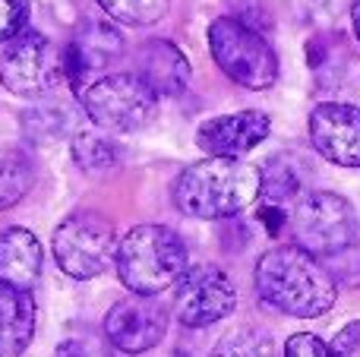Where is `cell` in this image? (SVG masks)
I'll return each mask as SVG.
<instances>
[{
	"label": "cell",
	"instance_id": "cell-1",
	"mask_svg": "<svg viewBox=\"0 0 360 357\" xmlns=\"http://www.w3.org/2000/svg\"><path fill=\"white\" fill-rule=\"evenodd\" d=\"M256 291L269 307L297 320L329 313L338 297L332 272L297 244L262 253L256 263Z\"/></svg>",
	"mask_w": 360,
	"mask_h": 357
},
{
	"label": "cell",
	"instance_id": "cell-2",
	"mask_svg": "<svg viewBox=\"0 0 360 357\" xmlns=\"http://www.w3.org/2000/svg\"><path fill=\"white\" fill-rule=\"evenodd\" d=\"M262 196V171L240 158H205L180 171L174 202L193 219H231Z\"/></svg>",
	"mask_w": 360,
	"mask_h": 357
},
{
	"label": "cell",
	"instance_id": "cell-3",
	"mask_svg": "<svg viewBox=\"0 0 360 357\" xmlns=\"http://www.w3.org/2000/svg\"><path fill=\"white\" fill-rule=\"evenodd\" d=\"M186 247L177 231L165 225H136L120 238L117 275L124 288L139 297L168 291L186 275Z\"/></svg>",
	"mask_w": 360,
	"mask_h": 357
},
{
	"label": "cell",
	"instance_id": "cell-4",
	"mask_svg": "<svg viewBox=\"0 0 360 357\" xmlns=\"http://www.w3.org/2000/svg\"><path fill=\"white\" fill-rule=\"evenodd\" d=\"M209 48L215 63L221 67L224 76L237 82L243 89H262L275 86L278 79V54L266 41L259 29L240 22L234 16H221L209 25Z\"/></svg>",
	"mask_w": 360,
	"mask_h": 357
},
{
	"label": "cell",
	"instance_id": "cell-5",
	"mask_svg": "<svg viewBox=\"0 0 360 357\" xmlns=\"http://www.w3.org/2000/svg\"><path fill=\"white\" fill-rule=\"evenodd\" d=\"M291 231L300 250L310 257H338L357 244V212L345 196L338 193H307L297 200L291 212Z\"/></svg>",
	"mask_w": 360,
	"mask_h": 357
},
{
	"label": "cell",
	"instance_id": "cell-6",
	"mask_svg": "<svg viewBox=\"0 0 360 357\" xmlns=\"http://www.w3.org/2000/svg\"><path fill=\"white\" fill-rule=\"evenodd\" d=\"M89 120L111 133L143 130L158 114V92L136 73H111L82 92Z\"/></svg>",
	"mask_w": 360,
	"mask_h": 357
},
{
	"label": "cell",
	"instance_id": "cell-7",
	"mask_svg": "<svg viewBox=\"0 0 360 357\" xmlns=\"http://www.w3.org/2000/svg\"><path fill=\"white\" fill-rule=\"evenodd\" d=\"M117 234L114 225L101 212H73L57 225L51 250L54 259L70 278H95L108 269L111 263H117Z\"/></svg>",
	"mask_w": 360,
	"mask_h": 357
},
{
	"label": "cell",
	"instance_id": "cell-8",
	"mask_svg": "<svg viewBox=\"0 0 360 357\" xmlns=\"http://www.w3.org/2000/svg\"><path fill=\"white\" fill-rule=\"evenodd\" d=\"M60 67L63 60L54 41L44 38L41 32L25 29L16 38H10L0 54V82L6 86V92L19 98H38L57 86Z\"/></svg>",
	"mask_w": 360,
	"mask_h": 357
},
{
	"label": "cell",
	"instance_id": "cell-9",
	"mask_svg": "<svg viewBox=\"0 0 360 357\" xmlns=\"http://www.w3.org/2000/svg\"><path fill=\"white\" fill-rule=\"evenodd\" d=\"M237 288L218 266H190L174 291V316L184 326L202 329L234 313Z\"/></svg>",
	"mask_w": 360,
	"mask_h": 357
},
{
	"label": "cell",
	"instance_id": "cell-10",
	"mask_svg": "<svg viewBox=\"0 0 360 357\" xmlns=\"http://www.w3.org/2000/svg\"><path fill=\"white\" fill-rule=\"evenodd\" d=\"M168 316L152 297L130 294L117 301L105 316V335L117 351L146 354L165 339Z\"/></svg>",
	"mask_w": 360,
	"mask_h": 357
},
{
	"label": "cell",
	"instance_id": "cell-11",
	"mask_svg": "<svg viewBox=\"0 0 360 357\" xmlns=\"http://www.w3.org/2000/svg\"><path fill=\"white\" fill-rule=\"evenodd\" d=\"M313 149L332 164L360 168V108L326 101L310 114Z\"/></svg>",
	"mask_w": 360,
	"mask_h": 357
},
{
	"label": "cell",
	"instance_id": "cell-12",
	"mask_svg": "<svg viewBox=\"0 0 360 357\" xmlns=\"http://www.w3.org/2000/svg\"><path fill=\"white\" fill-rule=\"evenodd\" d=\"M272 130V120L266 111H237L224 117L205 120L196 130V145L209 158H240L262 143Z\"/></svg>",
	"mask_w": 360,
	"mask_h": 357
},
{
	"label": "cell",
	"instance_id": "cell-13",
	"mask_svg": "<svg viewBox=\"0 0 360 357\" xmlns=\"http://www.w3.org/2000/svg\"><path fill=\"white\" fill-rule=\"evenodd\" d=\"M136 70L133 73L143 76L158 95H180L190 86V60L184 51L171 41H146L136 48Z\"/></svg>",
	"mask_w": 360,
	"mask_h": 357
},
{
	"label": "cell",
	"instance_id": "cell-14",
	"mask_svg": "<svg viewBox=\"0 0 360 357\" xmlns=\"http://www.w3.org/2000/svg\"><path fill=\"white\" fill-rule=\"evenodd\" d=\"M41 244L25 228H6L0 234V285L29 291L41 275Z\"/></svg>",
	"mask_w": 360,
	"mask_h": 357
},
{
	"label": "cell",
	"instance_id": "cell-15",
	"mask_svg": "<svg viewBox=\"0 0 360 357\" xmlns=\"http://www.w3.org/2000/svg\"><path fill=\"white\" fill-rule=\"evenodd\" d=\"M35 335V301L29 291L0 285V357H19Z\"/></svg>",
	"mask_w": 360,
	"mask_h": 357
},
{
	"label": "cell",
	"instance_id": "cell-16",
	"mask_svg": "<svg viewBox=\"0 0 360 357\" xmlns=\"http://www.w3.org/2000/svg\"><path fill=\"white\" fill-rule=\"evenodd\" d=\"M70 44H73L76 54L86 60L89 70L105 67V63H111L114 57L124 51V38L117 35L114 25H105V22H82L79 35Z\"/></svg>",
	"mask_w": 360,
	"mask_h": 357
},
{
	"label": "cell",
	"instance_id": "cell-17",
	"mask_svg": "<svg viewBox=\"0 0 360 357\" xmlns=\"http://www.w3.org/2000/svg\"><path fill=\"white\" fill-rule=\"evenodd\" d=\"M35 183V164L22 149L0 152V209H13Z\"/></svg>",
	"mask_w": 360,
	"mask_h": 357
},
{
	"label": "cell",
	"instance_id": "cell-18",
	"mask_svg": "<svg viewBox=\"0 0 360 357\" xmlns=\"http://www.w3.org/2000/svg\"><path fill=\"white\" fill-rule=\"evenodd\" d=\"M73 158L86 174H105L117 164V145L105 136H95V133H76Z\"/></svg>",
	"mask_w": 360,
	"mask_h": 357
},
{
	"label": "cell",
	"instance_id": "cell-19",
	"mask_svg": "<svg viewBox=\"0 0 360 357\" xmlns=\"http://www.w3.org/2000/svg\"><path fill=\"white\" fill-rule=\"evenodd\" d=\"M297 193L300 177L294 164L288 158H269V164L262 168V196L269 200V206H285V202L297 200Z\"/></svg>",
	"mask_w": 360,
	"mask_h": 357
},
{
	"label": "cell",
	"instance_id": "cell-20",
	"mask_svg": "<svg viewBox=\"0 0 360 357\" xmlns=\"http://www.w3.org/2000/svg\"><path fill=\"white\" fill-rule=\"evenodd\" d=\"M95 4L124 25H152L168 13L171 0H95Z\"/></svg>",
	"mask_w": 360,
	"mask_h": 357
},
{
	"label": "cell",
	"instance_id": "cell-21",
	"mask_svg": "<svg viewBox=\"0 0 360 357\" xmlns=\"http://www.w3.org/2000/svg\"><path fill=\"white\" fill-rule=\"evenodd\" d=\"M212 357H275L269 339L256 332H234L228 339H221L215 345V354Z\"/></svg>",
	"mask_w": 360,
	"mask_h": 357
},
{
	"label": "cell",
	"instance_id": "cell-22",
	"mask_svg": "<svg viewBox=\"0 0 360 357\" xmlns=\"http://www.w3.org/2000/svg\"><path fill=\"white\" fill-rule=\"evenodd\" d=\"M57 357H114L111 348L92 332H76L57 345Z\"/></svg>",
	"mask_w": 360,
	"mask_h": 357
},
{
	"label": "cell",
	"instance_id": "cell-23",
	"mask_svg": "<svg viewBox=\"0 0 360 357\" xmlns=\"http://www.w3.org/2000/svg\"><path fill=\"white\" fill-rule=\"evenodd\" d=\"M29 19V0H0V41H10L25 32Z\"/></svg>",
	"mask_w": 360,
	"mask_h": 357
},
{
	"label": "cell",
	"instance_id": "cell-24",
	"mask_svg": "<svg viewBox=\"0 0 360 357\" xmlns=\"http://www.w3.org/2000/svg\"><path fill=\"white\" fill-rule=\"evenodd\" d=\"M285 357H332V345H326L319 335L297 332L285 342Z\"/></svg>",
	"mask_w": 360,
	"mask_h": 357
},
{
	"label": "cell",
	"instance_id": "cell-25",
	"mask_svg": "<svg viewBox=\"0 0 360 357\" xmlns=\"http://www.w3.org/2000/svg\"><path fill=\"white\" fill-rule=\"evenodd\" d=\"M231 10H234V19L247 25H269L272 16H269V0H228Z\"/></svg>",
	"mask_w": 360,
	"mask_h": 357
},
{
	"label": "cell",
	"instance_id": "cell-26",
	"mask_svg": "<svg viewBox=\"0 0 360 357\" xmlns=\"http://www.w3.org/2000/svg\"><path fill=\"white\" fill-rule=\"evenodd\" d=\"M332 357H360V320L348 323L332 342Z\"/></svg>",
	"mask_w": 360,
	"mask_h": 357
},
{
	"label": "cell",
	"instance_id": "cell-27",
	"mask_svg": "<svg viewBox=\"0 0 360 357\" xmlns=\"http://www.w3.org/2000/svg\"><path fill=\"white\" fill-rule=\"evenodd\" d=\"M259 219L266 221V231L269 234H278L281 228H285V221H288V212L281 206H262L259 209Z\"/></svg>",
	"mask_w": 360,
	"mask_h": 357
},
{
	"label": "cell",
	"instance_id": "cell-28",
	"mask_svg": "<svg viewBox=\"0 0 360 357\" xmlns=\"http://www.w3.org/2000/svg\"><path fill=\"white\" fill-rule=\"evenodd\" d=\"M351 25H354V35H357V41H360V0L351 4Z\"/></svg>",
	"mask_w": 360,
	"mask_h": 357
},
{
	"label": "cell",
	"instance_id": "cell-29",
	"mask_svg": "<svg viewBox=\"0 0 360 357\" xmlns=\"http://www.w3.org/2000/svg\"><path fill=\"white\" fill-rule=\"evenodd\" d=\"M177 357H190V354H177Z\"/></svg>",
	"mask_w": 360,
	"mask_h": 357
}]
</instances>
